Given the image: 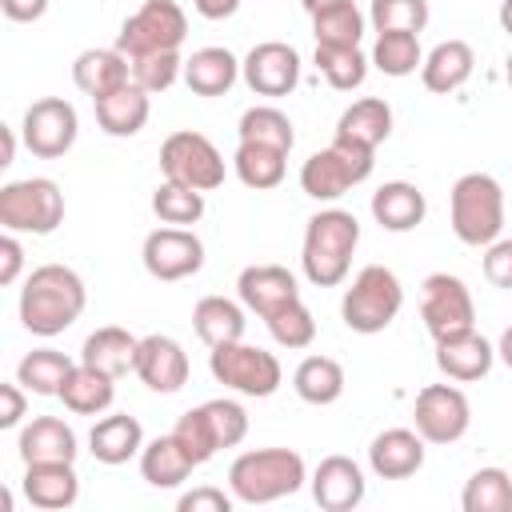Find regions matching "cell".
<instances>
[{
	"mask_svg": "<svg viewBox=\"0 0 512 512\" xmlns=\"http://www.w3.org/2000/svg\"><path fill=\"white\" fill-rule=\"evenodd\" d=\"M88 304V288L68 264H40L28 272L20 288V324L32 336H60L80 320Z\"/></svg>",
	"mask_w": 512,
	"mask_h": 512,
	"instance_id": "obj_1",
	"label": "cell"
},
{
	"mask_svg": "<svg viewBox=\"0 0 512 512\" xmlns=\"http://www.w3.org/2000/svg\"><path fill=\"white\" fill-rule=\"evenodd\" d=\"M356 244H360V220L344 208H320L308 220L304 244H300V268H304L308 284H316V288L344 284Z\"/></svg>",
	"mask_w": 512,
	"mask_h": 512,
	"instance_id": "obj_2",
	"label": "cell"
},
{
	"mask_svg": "<svg viewBox=\"0 0 512 512\" xmlns=\"http://www.w3.org/2000/svg\"><path fill=\"white\" fill-rule=\"evenodd\" d=\"M308 480L304 456L292 448H252L228 464V492L236 504H276Z\"/></svg>",
	"mask_w": 512,
	"mask_h": 512,
	"instance_id": "obj_3",
	"label": "cell"
},
{
	"mask_svg": "<svg viewBox=\"0 0 512 512\" xmlns=\"http://www.w3.org/2000/svg\"><path fill=\"white\" fill-rule=\"evenodd\" d=\"M452 232L468 248H488L504 228V188L488 172H464L448 196Z\"/></svg>",
	"mask_w": 512,
	"mask_h": 512,
	"instance_id": "obj_4",
	"label": "cell"
},
{
	"mask_svg": "<svg viewBox=\"0 0 512 512\" xmlns=\"http://www.w3.org/2000/svg\"><path fill=\"white\" fill-rule=\"evenodd\" d=\"M404 308V288H400V276L384 264H368L352 276V284L344 288V300H340V320L360 332V336H376L384 332Z\"/></svg>",
	"mask_w": 512,
	"mask_h": 512,
	"instance_id": "obj_5",
	"label": "cell"
},
{
	"mask_svg": "<svg viewBox=\"0 0 512 512\" xmlns=\"http://www.w3.org/2000/svg\"><path fill=\"white\" fill-rule=\"evenodd\" d=\"M372 164H376V152L372 148H360V144H348V140H336L320 152H312L300 168V188L304 196L320 200V204H332L340 200L352 184H364L372 176Z\"/></svg>",
	"mask_w": 512,
	"mask_h": 512,
	"instance_id": "obj_6",
	"label": "cell"
},
{
	"mask_svg": "<svg viewBox=\"0 0 512 512\" xmlns=\"http://www.w3.org/2000/svg\"><path fill=\"white\" fill-rule=\"evenodd\" d=\"M0 224L4 232H32L48 236L64 224V192L48 176H28V180H8L0 188Z\"/></svg>",
	"mask_w": 512,
	"mask_h": 512,
	"instance_id": "obj_7",
	"label": "cell"
},
{
	"mask_svg": "<svg viewBox=\"0 0 512 512\" xmlns=\"http://www.w3.org/2000/svg\"><path fill=\"white\" fill-rule=\"evenodd\" d=\"M188 40V16L176 0H144L116 32V48L136 60L152 52H180Z\"/></svg>",
	"mask_w": 512,
	"mask_h": 512,
	"instance_id": "obj_8",
	"label": "cell"
},
{
	"mask_svg": "<svg viewBox=\"0 0 512 512\" xmlns=\"http://www.w3.org/2000/svg\"><path fill=\"white\" fill-rule=\"evenodd\" d=\"M208 372L216 384L240 392V396H272L284 380V368L272 352L256 348V344H244V340H232V344H220L208 352Z\"/></svg>",
	"mask_w": 512,
	"mask_h": 512,
	"instance_id": "obj_9",
	"label": "cell"
},
{
	"mask_svg": "<svg viewBox=\"0 0 512 512\" xmlns=\"http://www.w3.org/2000/svg\"><path fill=\"white\" fill-rule=\"evenodd\" d=\"M160 172L172 184H184V188H196V192H212V188L224 184V156L204 132L180 128L160 144Z\"/></svg>",
	"mask_w": 512,
	"mask_h": 512,
	"instance_id": "obj_10",
	"label": "cell"
},
{
	"mask_svg": "<svg viewBox=\"0 0 512 512\" xmlns=\"http://www.w3.org/2000/svg\"><path fill=\"white\" fill-rule=\"evenodd\" d=\"M420 316H424V328L432 340H444V336H456L464 328H476V304H472V292L460 276L452 272H432L424 276L420 284Z\"/></svg>",
	"mask_w": 512,
	"mask_h": 512,
	"instance_id": "obj_11",
	"label": "cell"
},
{
	"mask_svg": "<svg viewBox=\"0 0 512 512\" xmlns=\"http://www.w3.org/2000/svg\"><path fill=\"white\" fill-rule=\"evenodd\" d=\"M20 136H24V148L32 156L60 160L76 144V136H80V116H76V108L64 96L32 100L24 120H20Z\"/></svg>",
	"mask_w": 512,
	"mask_h": 512,
	"instance_id": "obj_12",
	"label": "cell"
},
{
	"mask_svg": "<svg viewBox=\"0 0 512 512\" xmlns=\"http://www.w3.org/2000/svg\"><path fill=\"white\" fill-rule=\"evenodd\" d=\"M140 260H144V272L152 280H188L204 268V240L192 232V228H176V224H164V228H152L144 236V248H140Z\"/></svg>",
	"mask_w": 512,
	"mask_h": 512,
	"instance_id": "obj_13",
	"label": "cell"
},
{
	"mask_svg": "<svg viewBox=\"0 0 512 512\" xmlns=\"http://www.w3.org/2000/svg\"><path fill=\"white\" fill-rule=\"evenodd\" d=\"M424 444H456L472 424V404L456 384H424L412 408Z\"/></svg>",
	"mask_w": 512,
	"mask_h": 512,
	"instance_id": "obj_14",
	"label": "cell"
},
{
	"mask_svg": "<svg viewBox=\"0 0 512 512\" xmlns=\"http://www.w3.org/2000/svg\"><path fill=\"white\" fill-rule=\"evenodd\" d=\"M240 76L256 96H292L300 84V52L284 40H264L240 60Z\"/></svg>",
	"mask_w": 512,
	"mask_h": 512,
	"instance_id": "obj_15",
	"label": "cell"
},
{
	"mask_svg": "<svg viewBox=\"0 0 512 512\" xmlns=\"http://www.w3.org/2000/svg\"><path fill=\"white\" fill-rule=\"evenodd\" d=\"M132 372L140 376L144 388L168 396V392H180V388L188 384V372H192V368H188V352H184L180 340H172V336H164V332H152V336L140 340V348H136V368H132Z\"/></svg>",
	"mask_w": 512,
	"mask_h": 512,
	"instance_id": "obj_16",
	"label": "cell"
},
{
	"mask_svg": "<svg viewBox=\"0 0 512 512\" xmlns=\"http://www.w3.org/2000/svg\"><path fill=\"white\" fill-rule=\"evenodd\" d=\"M236 296L248 312H256L260 320H268L272 312H280L284 304L300 300V284L284 264H248L236 276Z\"/></svg>",
	"mask_w": 512,
	"mask_h": 512,
	"instance_id": "obj_17",
	"label": "cell"
},
{
	"mask_svg": "<svg viewBox=\"0 0 512 512\" xmlns=\"http://www.w3.org/2000/svg\"><path fill=\"white\" fill-rule=\"evenodd\" d=\"M364 492H368V480L352 456H340V452L324 456L312 472V500L324 512H352V508H360Z\"/></svg>",
	"mask_w": 512,
	"mask_h": 512,
	"instance_id": "obj_18",
	"label": "cell"
},
{
	"mask_svg": "<svg viewBox=\"0 0 512 512\" xmlns=\"http://www.w3.org/2000/svg\"><path fill=\"white\" fill-rule=\"evenodd\" d=\"M496 364V344L484 340L476 328H464L456 336H444L436 340V368L456 380V384H472V380H484Z\"/></svg>",
	"mask_w": 512,
	"mask_h": 512,
	"instance_id": "obj_19",
	"label": "cell"
},
{
	"mask_svg": "<svg viewBox=\"0 0 512 512\" xmlns=\"http://www.w3.org/2000/svg\"><path fill=\"white\" fill-rule=\"evenodd\" d=\"M368 468L380 480H408L424 468V436L416 428H384L368 444Z\"/></svg>",
	"mask_w": 512,
	"mask_h": 512,
	"instance_id": "obj_20",
	"label": "cell"
},
{
	"mask_svg": "<svg viewBox=\"0 0 512 512\" xmlns=\"http://www.w3.org/2000/svg\"><path fill=\"white\" fill-rule=\"evenodd\" d=\"M24 500L40 512H64L80 500V476L68 460L56 464H24Z\"/></svg>",
	"mask_w": 512,
	"mask_h": 512,
	"instance_id": "obj_21",
	"label": "cell"
},
{
	"mask_svg": "<svg viewBox=\"0 0 512 512\" xmlns=\"http://www.w3.org/2000/svg\"><path fill=\"white\" fill-rule=\"evenodd\" d=\"M16 452L24 464H56V460H68L76 464V432L72 424H64L60 416H32L24 428H20V440H16Z\"/></svg>",
	"mask_w": 512,
	"mask_h": 512,
	"instance_id": "obj_22",
	"label": "cell"
},
{
	"mask_svg": "<svg viewBox=\"0 0 512 512\" xmlns=\"http://www.w3.org/2000/svg\"><path fill=\"white\" fill-rule=\"evenodd\" d=\"M128 80H132V68H128V56H124L116 44H112V48H84V52L72 60V84H76L84 96H92V100H100V96L124 88Z\"/></svg>",
	"mask_w": 512,
	"mask_h": 512,
	"instance_id": "obj_23",
	"label": "cell"
},
{
	"mask_svg": "<svg viewBox=\"0 0 512 512\" xmlns=\"http://www.w3.org/2000/svg\"><path fill=\"white\" fill-rule=\"evenodd\" d=\"M472 68H476V52H472L468 40H440L424 56V64H420V84L432 96H448V92H456V88L468 84Z\"/></svg>",
	"mask_w": 512,
	"mask_h": 512,
	"instance_id": "obj_24",
	"label": "cell"
},
{
	"mask_svg": "<svg viewBox=\"0 0 512 512\" xmlns=\"http://www.w3.org/2000/svg\"><path fill=\"white\" fill-rule=\"evenodd\" d=\"M424 216H428V200L408 180H388L372 192V220L384 232H412L424 224Z\"/></svg>",
	"mask_w": 512,
	"mask_h": 512,
	"instance_id": "obj_25",
	"label": "cell"
},
{
	"mask_svg": "<svg viewBox=\"0 0 512 512\" xmlns=\"http://www.w3.org/2000/svg\"><path fill=\"white\" fill-rule=\"evenodd\" d=\"M92 104H96V124H100V132H104V136H116V140L136 136V132L148 124V116H152L148 92L136 88L132 80H128L124 88H116V92L92 100Z\"/></svg>",
	"mask_w": 512,
	"mask_h": 512,
	"instance_id": "obj_26",
	"label": "cell"
},
{
	"mask_svg": "<svg viewBox=\"0 0 512 512\" xmlns=\"http://www.w3.org/2000/svg\"><path fill=\"white\" fill-rule=\"evenodd\" d=\"M140 448H144V428H140V420L128 416V412L100 416V420L92 424V432H88V452H92L100 464H108V468L128 464L132 456H140Z\"/></svg>",
	"mask_w": 512,
	"mask_h": 512,
	"instance_id": "obj_27",
	"label": "cell"
},
{
	"mask_svg": "<svg viewBox=\"0 0 512 512\" xmlns=\"http://www.w3.org/2000/svg\"><path fill=\"white\" fill-rule=\"evenodd\" d=\"M240 80V60L220 48V44H208V48H196L188 60H184V84L196 92V96H228L232 84Z\"/></svg>",
	"mask_w": 512,
	"mask_h": 512,
	"instance_id": "obj_28",
	"label": "cell"
},
{
	"mask_svg": "<svg viewBox=\"0 0 512 512\" xmlns=\"http://www.w3.org/2000/svg\"><path fill=\"white\" fill-rule=\"evenodd\" d=\"M388 136H392V108L380 96H364V100L348 104L336 120V140H348V144H360V148H372V152Z\"/></svg>",
	"mask_w": 512,
	"mask_h": 512,
	"instance_id": "obj_29",
	"label": "cell"
},
{
	"mask_svg": "<svg viewBox=\"0 0 512 512\" xmlns=\"http://www.w3.org/2000/svg\"><path fill=\"white\" fill-rule=\"evenodd\" d=\"M136 348H140V340H136L128 328L104 324V328H96V332L84 340L80 360L92 364V368H100V372H108L112 380H120V376H128V372L136 368Z\"/></svg>",
	"mask_w": 512,
	"mask_h": 512,
	"instance_id": "obj_30",
	"label": "cell"
},
{
	"mask_svg": "<svg viewBox=\"0 0 512 512\" xmlns=\"http://www.w3.org/2000/svg\"><path fill=\"white\" fill-rule=\"evenodd\" d=\"M60 400H64V408H68L72 416H100V412H108L112 400H116V380H112L108 372H100V368H92V364L80 360V364L68 372V380H64V388H60Z\"/></svg>",
	"mask_w": 512,
	"mask_h": 512,
	"instance_id": "obj_31",
	"label": "cell"
},
{
	"mask_svg": "<svg viewBox=\"0 0 512 512\" xmlns=\"http://www.w3.org/2000/svg\"><path fill=\"white\" fill-rule=\"evenodd\" d=\"M244 304L228 300V296H204L196 300L192 308V328L196 336L208 344V348H220V344H232V340H244Z\"/></svg>",
	"mask_w": 512,
	"mask_h": 512,
	"instance_id": "obj_32",
	"label": "cell"
},
{
	"mask_svg": "<svg viewBox=\"0 0 512 512\" xmlns=\"http://www.w3.org/2000/svg\"><path fill=\"white\" fill-rule=\"evenodd\" d=\"M192 456L180 448V440L168 432V436H156L140 448V476L152 484V488H180L188 476H192Z\"/></svg>",
	"mask_w": 512,
	"mask_h": 512,
	"instance_id": "obj_33",
	"label": "cell"
},
{
	"mask_svg": "<svg viewBox=\"0 0 512 512\" xmlns=\"http://www.w3.org/2000/svg\"><path fill=\"white\" fill-rule=\"evenodd\" d=\"M344 368H340V360H332V356H304L300 364H296V372H292V388H296V396L304 400V404H316V408H324V404H336L340 396H344Z\"/></svg>",
	"mask_w": 512,
	"mask_h": 512,
	"instance_id": "obj_34",
	"label": "cell"
},
{
	"mask_svg": "<svg viewBox=\"0 0 512 512\" xmlns=\"http://www.w3.org/2000/svg\"><path fill=\"white\" fill-rule=\"evenodd\" d=\"M232 168H236V180L252 192H268V188H280L284 184V172H288V152L280 148H268V144H236V156H232Z\"/></svg>",
	"mask_w": 512,
	"mask_h": 512,
	"instance_id": "obj_35",
	"label": "cell"
},
{
	"mask_svg": "<svg viewBox=\"0 0 512 512\" xmlns=\"http://www.w3.org/2000/svg\"><path fill=\"white\" fill-rule=\"evenodd\" d=\"M72 368H76V364H72L64 352H56V348H32V352L16 364V380H20L32 396H60V388H64V380H68Z\"/></svg>",
	"mask_w": 512,
	"mask_h": 512,
	"instance_id": "obj_36",
	"label": "cell"
},
{
	"mask_svg": "<svg viewBox=\"0 0 512 512\" xmlns=\"http://www.w3.org/2000/svg\"><path fill=\"white\" fill-rule=\"evenodd\" d=\"M236 136H240L244 144H268V148H280V152H292V144H296L292 120H288L276 104H256V108H248V112L240 116V124H236Z\"/></svg>",
	"mask_w": 512,
	"mask_h": 512,
	"instance_id": "obj_37",
	"label": "cell"
},
{
	"mask_svg": "<svg viewBox=\"0 0 512 512\" xmlns=\"http://www.w3.org/2000/svg\"><path fill=\"white\" fill-rule=\"evenodd\" d=\"M464 512H512V476L504 468H480L460 492Z\"/></svg>",
	"mask_w": 512,
	"mask_h": 512,
	"instance_id": "obj_38",
	"label": "cell"
},
{
	"mask_svg": "<svg viewBox=\"0 0 512 512\" xmlns=\"http://www.w3.org/2000/svg\"><path fill=\"white\" fill-rule=\"evenodd\" d=\"M372 64L400 80V76H412L420 64H424V52H420V36L416 32H376V44H372Z\"/></svg>",
	"mask_w": 512,
	"mask_h": 512,
	"instance_id": "obj_39",
	"label": "cell"
},
{
	"mask_svg": "<svg viewBox=\"0 0 512 512\" xmlns=\"http://www.w3.org/2000/svg\"><path fill=\"white\" fill-rule=\"evenodd\" d=\"M364 24L368 20L352 0V4H336L328 12H316L312 16V36H316V44H328V48H360Z\"/></svg>",
	"mask_w": 512,
	"mask_h": 512,
	"instance_id": "obj_40",
	"label": "cell"
},
{
	"mask_svg": "<svg viewBox=\"0 0 512 512\" xmlns=\"http://www.w3.org/2000/svg\"><path fill=\"white\" fill-rule=\"evenodd\" d=\"M316 68L320 76L336 88V92H352L368 80V64L372 56H364L360 48H328V44H316Z\"/></svg>",
	"mask_w": 512,
	"mask_h": 512,
	"instance_id": "obj_41",
	"label": "cell"
},
{
	"mask_svg": "<svg viewBox=\"0 0 512 512\" xmlns=\"http://www.w3.org/2000/svg\"><path fill=\"white\" fill-rule=\"evenodd\" d=\"M152 212H156L160 224L192 228V224H200V216H204V192L164 180V184H156V192H152Z\"/></svg>",
	"mask_w": 512,
	"mask_h": 512,
	"instance_id": "obj_42",
	"label": "cell"
},
{
	"mask_svg": "<svg viewBox=\"0 0 512 512\" xmlns=\"http://www.w3.org/2000/svg\"><path fill=\"white\" fill-rule=\"evenodd\" d=\"M428 0H372L368 24L376 32H424L428 28Z\"/></svg>",
	"mask_w": 512,
	"mask_h": 512,
	"instance_id": "obj_43",
	"label": "cell"
},
{
	"mask_svg": "<svg viewBox=\"0 0 512 512\" xmlns=\"http://www.w3.org/2000/svg\"><path fill=\"white\" fill-rule=\"evenodd\" d=\"M268 332H272V340L280 344V348H308L312 340H316V320H312V312H308V304L304 300H292V304H284L280 312H272L268 320Z\"/></svg>",
	"mask_w": 512,
	"mask_h": 512,
	"instance_id": "obj_44",
	"label": "cell"
},
{
	"mask_svg": "<svg viewBox=\"0 0 512 512\" xmlns=\"http://www.w3.org/2000/svg\"><path fill=\"white\" fill-rule=\"evenodd\" d=\"M128 68H132V84H136V88H144L148 96L168 92V88L184 76V60H180V52H152V56H136V60H128Z\"/></svg>",
	"mask_w": 512,
	"mask_h": 512,
	"instance_id": "obj_45",
	"label": "cell"
},
{
	"mask_svg": "<svg viewBox=\"0 0 512 512\" xmlns=\"http://www.w3.org/2000/svg\"><path fill=\"white\" fill-rule=\"evenodd\" d=\"M172 436L180 440V448L192 456V464H196V468H200V464H208V460L220 452L216 432H212V424H208V416H204V404H200V408H188V412L172 424Z\"/></svg>",
	"mask_w": 512,
	"mask_h": 512,
	"instance_id": "obj_46",
	"label": "cell"
},
{
	"mask_svg": "<svg viewBox=\"0 0 512 512\" xmlns=\"http://www.w3.org/2000/svg\"><path fill=\"white\" fill-rule=\"evenodd\" d=\"M204 416H208L220 448H236L248 436V412L236 400H224V396L220 400H204Z\"/></svg>",
	"mask_w": 512,
	"mask_h": 512,
	"instance_id": "obj_47",
	"label": "cell"
},
{
	"mask_svg": "<svg viewBox=\"0 0 512 512\" xmlns=\"http://www.w3.org/2000/svg\"><path fill=\"white\" fill-rule=\"evenodd\" d=\"M484 280L492 288H512V236H496L484 248Z\"/></svg>",
	"mask_w": 512,
	"mask_h": 512,
	"instance_id": "obj_48",
	"label": "cell"
},
{
	"mask_svg": "<svg viewBox=\"0 0 512 512\" xmlns=\"http://www.w3.org/2000/svg\"><path fill=\"white\" fill-rule=\"evenodd\" d=\"M232 504H236V496L224 488H212V484H200L176 500L180 512H232Z\"/></svg>",
	"mask_w": 512,
	"mask_h": 512,
	"instance_id": "obj_49",
	"label": "cell"
},
{
	"mask_svg": "<svg viewBox=\"0 0 512 512\" xmlns=\"http://www.w3.org/2000/svg\"><path fill=\"white\" fill-rule=\"evenodd\" d=\"M24 392H28V388H24L20 380L0 384V428H16V424L24 420V412H28Z\"/></svg>",
	"mask_w": 512,
	"mask_h": 512,
	"instance_id": "obj_50",
	"label": "cell"
},
{
	"mask_svg": "<svg viewBox=\"0 0 512 512\" xmlns=\"http://www.w3.org/2000/svg\"><path fill=\"white\" fill-rule=\"evenodd\" d=\"M20 268H24V248H20L16 232H4L0 236V284H16Z\"/></svg>",
	"mask_w": 512,
	"mask_h": 512,
	"instance_id": "obj_51",
	"label": "cell"
},
{
	"mask_svg": "<svg viewBox=\"0 0 512 512\" xmlns=\"http://www.w3.org/2000/svg\"><path fill=\"white\" fill-rule=\"evenodd\" d=\"M0 12L12 20V24H32L48 12V0H0Z\"/></svg>",
	"mask_w": 512,
	"mask_h": 512,
	"instance_id": "obj_52",
	"label": "cell"
},
{
	"mask_svg": "<svg viewBox=\"0 0 512 512\" xmlns=\"http://www.w3.org/2000/svg\"><path fill=\"white\" fill-rule=\"evenodd\" d=\"M192 8H196L204 20H228V16H236L240 0H192Z\"/></svg>",
	"mask_w": 512,
	"mask_h": 512,
	"instance_id": "obj_53",
	"label": "cell"
},
{
	"mask_svg": "<svg viewBox=\"0 0 512 512\" xmlns=\"http://www.w3.org/2000/svg\"><path fill=\"white\" fill-rule=\"evenodd\" d=\"M0 140H4V152H0V168H8L16 160V128H0Z\"/></svg>",
	"mask_w": 512,
	"mask_h": 512,
	"instance_id": "obj_54",
	"label": "cell"
},
{
	"mask_svg": "<svg viewBox=\"0 0 512 512\" xmlns=\"http://www.w3.org/2000/svg\"><path fill=\"white\" fill-rule=\"evenodd\" d=\"M496 356H500V360L512 368V324L500 332V340H496Z\"/></svg>",
	"mask_w": 512,
	"mask_h": 512,
	"instance_id": "obj_55",
	"label": "cell"
},
{
	"mask_svg": "<svg viewBox=\"0 0 512 512\" xmlns=\"http://www.w3.org/2000/svg\"><path fill=\"white\" fill-rule=\"evenodd\" d=\"M300 4H304L308 16H316V12H328V8H336V4H352V0H300Z\"/></svg>",
	"mask_w": 512,
	"mask_h": 512,
	"instance_id": "obj_56",
	"label": "cell"
},
{
	"mask_svg": "<svg viewBox=\"0 0 512 512\" xmlns=\"http://www.w3.org/2000/svg\"><path fill=\"white\" fill-rule=\"evenodd\" d=\"M500 28L512 36V0H504V4H500Z\"/></svg>",
	"mask_w": 512,
	"mask_h": 512,
	"instance_id": "obj_57",
	"label": "cell"
},
{
	"mask_svg": "<svg viewBox=\"0 0 512 512\" xmlns=\"http://www.w3.org/2000/svg\"><path fill=\"white\" fill-rule=\"evenodd\" d=\"M504 80H508V88H512V52H508V60H504Z\"/></svg>",
	"mask_w": 512,
	"mask_h": 512,
	"instance_id": "obj_58",
	"label": "cell"
}]
</instances>
